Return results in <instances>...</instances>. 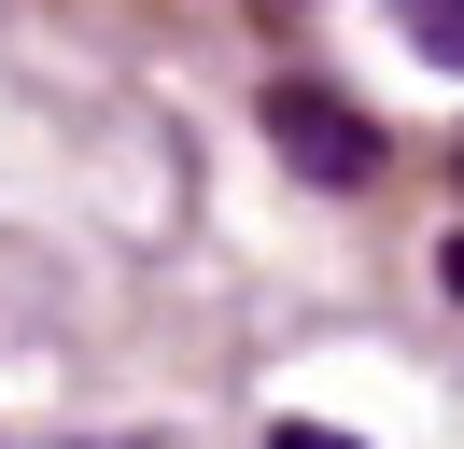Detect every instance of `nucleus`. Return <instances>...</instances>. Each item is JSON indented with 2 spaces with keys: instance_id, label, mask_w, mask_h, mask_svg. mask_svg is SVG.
I'll return each mask as SVG.
<instances>
[{
  "instance_id": "nucleus-1",
  "label": "nucleus",
  "mask_w": 464,
  "mask_h": 449,
  "mask_svg": "<svg viewBox=\"0 0 464 449\" xmlns=\"http://www.w3.org/2000/svg\"><path fill=\"white\" fill-rule=\"evenodd\" d=\"M267 127H282V155L310 168V183H366V168H380L366 112H352L338 84H267Z\"/></svg>"
},
{
  "instance_id": "nucleus-2",
  "label": "nucleus",
  "mask_w": 464,
  "mask_h": 449,
  "mask_svg": "<svg viewBox=\"0 0 464 449\" xmlns=\"http://www.w3.org/2000/svg\"><path fill=\"white\" fill-rule=\"evenodd\" d=\"M394 28L436 56V71H464V0H394Z\"/></svg>"
},
{
  "instance_id": "nucleus-3",
  "label": "nucleus",
  "mask_w": 464,
  "mask_h": 449,
  "mask_svg": "<svg viewBox=\"0 0 464 449\" xmlns=\"http://www.w3.org/2000/svg\"><path fill=\"white\" fill-rule=\"evenodd\" d=\"M267 449H366V435H338V421H282Z\"/></svg>"
}]
</instances>
